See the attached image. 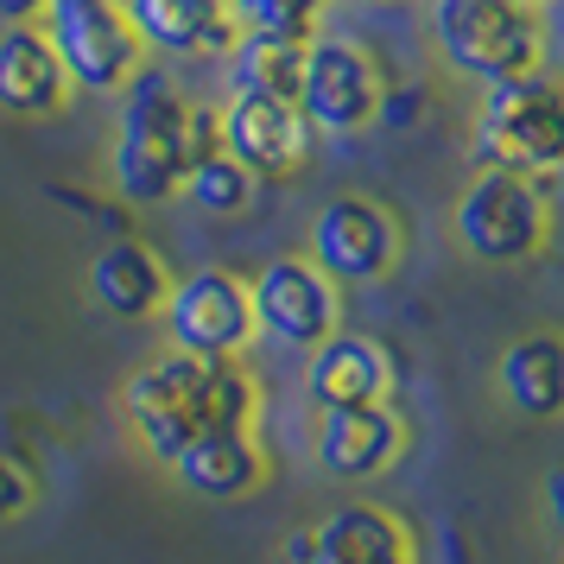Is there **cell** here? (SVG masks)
<instances>
[{
	"instance_id": "6da1fadb",
	"label": "cell",
	"mask_w": 564,
	"mask_h": 564,
	"mask_svg": "<svg viewBox=\"0 0 564 564\" xmlns=\"http://www.w3.org/2000/svg\"><path fill=\"white\" fill-rule=\"evenodd\" d=\"M121 419L153 463H172L197 437L260 432V381L229 356H184L165 349L133 368L121 387Z\"/></svg>"
},
{
	"instance_id": "7a4b0ae2",
	"label": "cell",
	"mask_w": 564,
	"mask_h": 564,
	"mask_svg": "<svg viewBox=\"0 0 564 564\" xmlns=\"http://www.w3.org/2000/svg\"><path fill=\"white\" fill-rule=\"evenodd\" d=\"M121 121H115V153H108V184L115 197L133 209L172 204L191 178V165L209 153H223L216 133V108L191 102L184 89H172L165 77L140 70L121 89Z\"/></svg>"
},
{
	"instance_id": "3957f363",
	"label": "cell",
	"mask_w": 564,
	"mask_h": 564,
	"mask_svg": "<svg viewBox=\"0 0 564 564\" xmlns=\"http://www.w3.org/2000/svg\"><path fill=\"white\" fill-rule=\"evenodd\" d=\"M432 45L457 77L488 89L545 70L552 26L545 7H520V0H432Z\"/></svg>"
},
{
	"instance_id": "277c9868",
	"label": "cell",
	"mask_w": 564,
	"mask_h": 564,
	"mask_svg": "<svg viewBox=\"0 0 564 564\" xmlns=\"http://www.w3.org/2000/svg\"><path fill=\"white\" fill-rule=\"evenodd\" d=\"M469 153L495 172H520V178L564 172V83L545 70L488 83L476 128H469Z\"/></svg>"
},
{
	"instance_id": "5b68a950",
	"label": "cell",
	"mask_w": 564,
	"mask_h": 564,
	"mask_svg": "<svg viewBox=\"0 0 564 564\" xmlns=\"http://www.w3.org/2000/svg\"><path fill=\"white\" fill-rule=\"evenodd\" d=\"M451 235L469 260L488 267H520L552 248V191L545 178H520V172H495L482 165L463 184L457 209H451Z\"/></svg>"
},
{
	"instance_id": "8992f818",
	"label": "cell",
	"mask_w": 564,
	"mask_h": 564,
	"mask_svg": "<svg viewBox=\"0 0 564 564\" xmlns=\"http://www.w3.org/2000/svg\"><path fill=\"white\" fill-rule=\"evenodd\" d=\"M45 39L89 96H121L147 70V45L121 0H45Z\"/></svg>"
},
{
	"instance_id": "52a82bcc",
	"label": "cell",
	"mask_w": 564,
	"mask_h": 564,
	"mask_svg": "<svg viewBox=\"0 0 564 564\" xmlns=\"http://www.w3.org/2000/svg\"><path fill=\"white\" fill-rule=\"evenodd\" d=\"M381 57L368 52L361 39H336V32H317L305 45V77H299V108L317 133L330 140H349V133H368L381 121Z\"/></svg>"
},
{
	"instance_id": "ba28073f",
	"label": "cell",
	"mask_w": 564,
	"mask_h": 564,
	"mask_svg": "<svg viewBox=\"0 0 564 564\" xmlns=\"http://www.w3.org/2000/svg\"><path fill=\"white\" fill-rule=\"evenodd\" d=\"M159 324H165V349H184V356H229V361H241L260 336L248 280H235L229 267H197V273L172 280L165 305H159Z\"/></svg>"
},
{
	"instance_id": "9c48e42d",
	"label": "cell",
	"mask_w": 564,
	"mask_h": 564,
	"mask_svg": "<svg viewBox=\"0 0 564 564\" xmlns=\"http://www.w3.org/2000/svg\"><path fill=\"white\" fill-rule=\"evenodd\" d=\"M254 330L280 349H317L330 330H343V285L311 254H273L248 280Z\"/></svg>"
},
{
	"instance_id": "30bf717a",
	"label": "cell",
	"mask_w": 564,
	"mask_h": 564,
	"mask_svg": "<svg viewBox=\"0 0 564 564\" xmlns=\"http://www.w3.org/2000/svg\"><path fill=\"white\" fill-rule=\"evenodd\" d=\"M336 285H381L400 254H406V229L381 197H330L311 216V248H305Z\"/></svg>"
},
{
	"instance_id": "8fae6325",
	"label": "cell",
	"mask_w": 564,
	"mask_h": 564,
	"mask_svg": "<svg viewBox=\"0 0 564 564\" xmlns=\"http://www.w3.org/2000/svg\"><path fill=\"white\" fill-rule=\"evenodd\" d=\"M216 133H223V153L248 165L260 184L299 178L317 153V128L305 121V108L280 96H229L216 108Z\"/></svg>"
},
{
	"instance_id": "7c38bea8",
	"label": "cell",
	"mask_w": 564,
	"mask_h": 564,
	"mask_svg": "<svg viewBox=\"0 0 564 564\" xmlns=\"http://www.w3.org/2000/svg\"><path fill=\"white\" fill-rule=\"evenodd\" d=\"M406 412L393 406V400H368V406H330L317 419V437H311V451H317V469L330 476V482H375L387 476L393 463L406 457Z\"/></svg>"
},
{
	"instance_id": "4fadbf2b",
	"label": "cell",
	"mask_w": 564,
	"mask_h": 564,
	"mask_svg": "<svg viewBox=\"0 0 564 564\" xmlns=\"http://www.w3.org/2000/svg\"><path fill=\"white\" fill-rule=\"evenodd\" d=\"M305 400L317 412L330 406H368V400H393L400 387V361L381 336L368 330H330L317 349H305Z\"/></svg>"
},
{
	"instance_id": "5bb4252c",
	"label": "cell",
	"mask_w": 564,
	"mask_h": 564,
	"mask_svg": "<svg viewBox=\"0 0 564 564\" xmlns=\"http://www.w3.org/2000/svg\"><path fill=\"white\" fill-rule=\"evenodd\" d=\"M83 292H89V305L108 311V317L147 324V317H159L165 292H172V267L159 260V248L133 241V235H115V241H102V248L89 254Z\"/></svg>"
},
{
	"instance_id": "9a60e30c",
	"label": "cell",
	"mask_w": 564,
	"mask_h": 564,
	"mask_svg": "<svg viewBox=\"0 0 564 564\" xmlns=\"http://www.w3.org/2000/svg\"><path fill=\"white\" fill-rule=\"evenodd\" d=\"M305 564H419V533L381 501H343L311 527Z\"/></svg>"
},
{
	"instance_id": "2e32d148",
	"label": "cell",
	"mask_w": 564,
	"mask_h": 564,
	"mask_svg": "<svg viewBox=\"0 0 564 564\" xmlns=\"http://www.w3.org/2000/svg\"><path fill=\"white\" fill-rule=\"evenodd\" d=\"M77 96V83L64 70V57L52 52L45 26H7L0 32V108L20 121H45L64 115Z\"/></svg>"
},
{
	"instance_id": "e0dca14e",
	"label": "cell",
	"mask_w": 564,
	"mask_h": 564,
	"mask_svg": "<svg viewBox=\"0 0 564 564\" xmlns=\"http://www.w3.org/2000/svg\"><path fill=\"white\" fill-rule=\"evenodd\" d=\"M140 45L159 57H229L241 26L229 20V0H121Z\"/></svg>"
},
{
	"instance_id": "ac0fdd59",
	"label": "cell",
	"mask_w": 564,
	"mask_h": 564,
	"mask_svg": "<svg viewBox=\"0 0 564 564\" xmlns=\"http://www.w3.org/2000/svg\"><path fill=\"white\" fill-rule=\"evenodd\" d=\"M165 469H172V482H178L184 495H197V501H241V495H254V488L273 476L260 432L197 437V444H191V451H178Z\"/></svg>"
},
{
	"instance_id": "d6986e66",
	"label": "cell",
	"mask_w": 564,
	"mask_h": 564,
	"mask_svg": "<svg viewBox=\"0 0 564 564\" xmlns=\"http://www.w3.org/2000/svg\"><path fill=\"white\" fill-rule=\"evenodd\" d=\"M495 387L520 419H564V336L527 330L495 361Z\"/></svg>"
},
{
	"instance_id": "ffe728a7",
	"label": "cell",
	"mask_w": 564,
	"mask_h": 564,
	"mask_svg": "<svg viewBox=\"0 0 564 564\" xmlns=\"http://www.w3.org/2000/svg\"><path fill=\"white\" fill-rule=\"evenodd\" d=\"M305 45L311 39H260V32H241L229 45V96H280V102H299Z\"/></svg>"
},
{
	"instance_id": "44dd1931",
	"label": "cell",
	"mask_w": 564,
	"mask_h": 564,
	"mask_svg": "<svg viewBox=\"0 0 564 564\" xmlns=\"http://www.w3.org/2000/svg\"><path fill=\"white\" fill-rule=\"evenodd\" d=\"M254 191H260V178L248 165H235L229 153H209L191 165V178H184L178 197L191 209H204V216H241V209L254 204Z\"/></svg>"
},
{
	"instance_id": "7402d4cb",
	"label": "cell",
	"mask_w": 564,
	"mask_h": 564,
	"mask_svg": "<svg viewBox=\"0 0 564 564\" xmlns=\"http://www.w3.org/2000/svg\"><path fill=\"white\" fill-rule=\"evenodd\" d=\"M229 20L260 39H317L324 0H229Z\"/></svg>"
},
{
	"instance_id": "603a6c76",
	"label": "cell",
	"mask_w": 564,
	"mask_h": 564,
	"mask_svg": "<svg viewBox=\"0 0 564 564\" xmlns=\"http://www.w3.org/2000/svg\"><path fill=\"white\" fill-rule=\"evenodd\" d=\"M32 501H39V482H32V469H26L20 457H7V451H0V527H7V520H20Z\"/></svg>"
},
{
	"instance_id": "cb8c5ba5",
	"label": "cell",
	"mask_w": 564,
	"mask_h": 564,
	"mask_svg": "<svg viewBox=\"0 0 564 564\" xmlns=\"http://www.w3.org/2000/svg\"><path fill=\"white\" fill-rule=\"evenodd\" d=\"M419 115H425V89H387L375 128H419Z\"/></svg>"
},
{
	"instance_id": "d4e9b609",
	"label": "cell",
	"mask_w": 564,
	"mask_h": 564,
	"mask_svg": "<svg viewBox=\"0 0 564 564\" xmlns=\"http://www.w3.org/2000/svg\"><path fill=\"white\" fill-rule=\"evenodd\" d=\"M39 13H45V0H0V20L7 26H32Z\"/></svg>"
},
{
	"instance_id": "484cf974",
	"label": "cell",
	"mask_w": 564,
	"mask_h": 564,
	"mask_svg": "<svg viewBox=\"0 0 564 564\" xmlns=\"http://www.w3.org/2000/svg\"><path fill=\"white\" fill-rule=\"evenodd\" d=\"M545 513H552V527L564 533V469H552V482H545Z\"/></svg>"
},
{
	"instance_id": "4316f807",
	"label": "cell",
	"mask_w": 564,
	"mask_h": 564,
	"mask_svg": "<svg viewBox=\"0 0 564 564\" xmlns=\"http://www.w3.org/2000/svg\"><path fill=\"white\" fill-rule=\"evenodd\" d=\"M285 558H292V564H305V558H311V527H305V533L285 539Z\"/></svg>"
},
{
	"instance_id": "83f0119b",
	"label": "cell",
	"mask_w": 564,
	"mask_h": 564,
	"mask_svg": "<svg viewBox=\"0 0 564 564\" xmlns=\"http://www.w3.org/2000/svg\"><path fill=\"white\" fill-rule=\"evenodd\" d=\"M520 7H552V0H520Z\"/></svg>"
},
{
	"instance_id": "f1b7e54d",
	"label": "cell",
	"mask_w": 564,
	"mask_h": 564,
	"mask_svg": "<svg viewBox=\"0 0 564 564\" xmlns=\"http://www.w3.org/2000/svg\"><path fill=\"white\" fill-rule=\"evenodd\" d=\"M356 7H375V0H356Z\"/></svg>"
}]
</instances>
